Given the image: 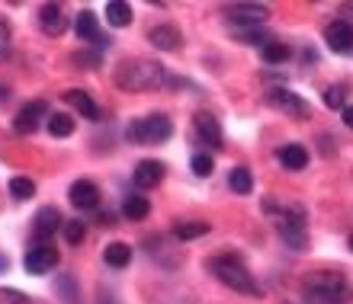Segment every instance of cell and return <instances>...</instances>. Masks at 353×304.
Instances as JSON below:
<instances>
[{"mask_svg":"<svg viewBox=\"0 0 353 304\" xmlns=\"http://www.w3.org/2000/svg\"><path fill=\"white\" fill-rule=\"evenodd\" d=\"M58 282H61V292H65V301L68 304H74V282H71V276H61V279H58Z\"/></svg>","mask_w":353,"mask_h":304,"instance_id":"34","label":"cell"},{"mask_svg":"<svg viewBox=\"0 0 353 304\" xmlns=\"http://www.w3.org/2000/svg\"><path fill=\"white\" fill-rule=\"evenodd\" d=\"M10 195H13V199H32V195H36V183H32L29 176H13V180H10Z\"/></svg>","mask_w":353,"mask_h":304,"instance_id":"26","label":"cell"},{"mask_svg":"<svg viewBox=\"0 0 353 304\" xmlns=\"http://www.w3.org/2000/svg\"><path fill=\"white\" fill-rule=\"evenodd\" d=\"M10 55V23L0 17V61Z\"/></svg>","mask_w":353,"mask_h":304,"instance_id":"32","label":"cell"},{"mask_svg":"<svg viewBox=\"0 0 353 304\" xmlns=\"http://www.w3.org/2000/svg\"><path fill=\"white\" fill-rule=\"evenodd\" d=\"M267 102L273 106V109L292 116V119H305L308 112H312V106H308L299 93L286 90V87H270V90H267Z\"/></svg>","mask_w":353,"mask_h":304,"instance_id":"6","label":"cell"},{"mask_svg":"<svg viewBox=\"0 0 353 304\" xmlns=\"http://www.w3.org/2000/svg\"><path fill=\"white\" fill-rule=\"evenodd\" d=\"M46 125H48V131H52L55 138H68V135L74 131V119H71L68 112H52Z\"/></svg>","mask_w":353,"mask_h":304,"instance_id":"24","label":"cell"},{"mask_svg":"<svg viewBox=\"0 0 353 304\" xmlns=\"http://www.w3.org/2000/svg\"><path fill=\"white\" fill-rule=\"evenodd\" d=\"M103 259H106V266H112V269H125L132 263V247L122 243V240H112V243H106V250H103Z\"/></svg>","mask_w":353,"mask_h":304,"instance_id":"19","label":"cell"},{"mask_svg":"<svg viewBox=\"0 0 353 304\" xmlns=\"http://www.w3.org/2000/svg\"><path fill=\"white\" fill-rule=\"evenodd\" d=\"M174 135V122L164 116V112H154V116H145V119H135L125 129V138L135 141V144H161Z\"/></svg>","mask_w":353,"mask_h":304,"instance_id":"5","label":"cell"},{"mask_svg":"<svg viewBox=\"0 0 353 304\" xmlns=\"http://www.w3.org/2000/svg\"><path fill=\"white\" fill-rule=\"evenodd\" d=\"M23 266H26L29 276H46L52 269L58 266V250L52 243H32L26 250V259H23Z\"/></svg>","mask_w":353,"mask_h":304,"instance_id":"7","label":"cell"},{"mask_svg":"<svg viewBox=\"0 0 353 304\" xmlns=\"http://www.w3.org/2000/svg\"><path fill=\"white\" fill-rule=\"evenodd\" d=\"M106 23L116 26V29L129 26L132 23V7L129 3H122V0H110V3H106Z\"/></svg>","mask_w":353,"mask_h":304,"instance_id":"22","label":"cell"},{"mask_svg":"<svg viewBox=\"0 0 353 304\" xmlns=\"http://www.w3.org/2000/svg\"><path fill=\"white\" fill-rule=\"evenodd\" d=\"M228 186H232L238 195H251V189H254L251 170H248V166H234L232 173H228Z\"/></svg>","mask_w":353,"mask_h":304,"instance_id":"23","label":"cell"},{"mask_svg":"<svg viewBox=\"0 0 353 304\" xmlns=\"http://www.w3.org/2000/svg\"><path fill=\"white\" fill-rule=\"evenodd\" d=\"M48 102L46 100H32V102H26L23 109L17 112V119H13V131L17 135H32V131L42 125V119L48 122Z\"/></svg>","mask_w":353,"mask_h":304,"instance_id":"8","label":"cell"},{"mask_svg":"<svg viewBox=\"0 0 353 304\" xmlns=\"http://www.w3.org/2000/svg\"><path fill=\"white\" fill-rule=\"evenodd\" d=\"M325 106H327V109H341V112H344L347 109V87H337V83H334V87H327V90H325Z\"/></svg>","mask_w":353,"mask_h":304,"instance_id":"28","label":"cell"},{"mask_svg":"<svg viewBox=\"0 0 353 304\" xmlns=\"http://www.w3.org/2000/svg\"><path fill=\"white\" fill-rule=\"evenodd\" d=\"M164 180V164L161 160H139V166L132 170V183L139 189H151Z\"/></svg>","mask_w":353,"mask_h":304,"instance_id":"15","label":"cell"},{"mask_svg":"<svg viewBox=\"0 0 353 304\" xmlns=\"http://www.w3.org/2000/svg\"><path fill=\"white\" fill-rule=\"evenodd\" d=\"M209 272H212L225 288L238 292V295H261V285L254 282L248 266H244L234 253H219V257H212L209 259Z\"/></svg>","mask_w":353,"mask_h":304,"instance_id":"2","label":"cell"},{"mask_svg":"<svg viewBox=\"0 0 353 304\" xmlns=\"http://www.w3.org/2000/svg\"><path fill=\"white\" fill-rule=\"evenodd\" d=\"M228 17H232L234 26H261L263 19L270 17V10L261 7V3H234L228 10Z\"/></svg>","mask_w":353,"mask_h":304,"instance_id":"14","label":"cell"},{"mask_svg":"<svg viewBox=\"0 0 353 304\" xmlns=\"http://www.w3.org/2000/svg\"><path fill=\"white\" fill-rule=\"evenodd\" d=\"M61 228V215H58L55 205H46L39 208L36 218H32V234H36V243H48V237Z\"/></svg>","mask_w":353,"mask_h":304,"instance_id":"11","label":"cell"},{"mask_svg":"<svg viewBox=\"0 0 353 304\" xmlns=\"http://www.w3.org/2000/svg\"><path fill=\"white\" fill-rule=\"evenodd\" d=\"M77 65H90V67H100V52H77L74 55Z\"/></svg>","mask_w":353,"mask_h":304,"instance_id":"33","label":"cell"},{"mask_svg":"<svg viewBox=\"0 0 353 304\" xmlns=\"http://www.w3.org/2000/svg\"><path fill=\"white\" fill-rule=\"evenodd\" d=\"M97 221H100V224H112V215L110 212H106V215H97Z\"/></svg>","mask_w":353,"mask_h":304,"instance_id":"36","label":"cell"},{"mask_svg":"<svg viewBox=\"0 0 353 304\" xmlns=\"http://www.w3.org/2000/svg\"><path fill=\"white\" fill-rule=\"evenodd\" d=\"M203 234H209V224L205 221H183L174 228L176 240H193V237H203Z\"/></svg>","mask_w":353,"mask_h":304,"instance_id":"25","label":"cell"},{"mask_svg":"<svg viewBox=\"0 0 353 304\" xmlns=\"http://www.w3.org/2000/svg\"><path fill=\"white\" fill-rule=\"evenodd\" d=\"M7 96H10V90L7 87H0V100H7Z\"/></svg>","mask_w":353,"mask_h":304,"instance_id":"38","label":"cell"},{"mask_svg":"<svg viewBox=\"0 0 353 304\" xmlns=\"http://www.w3.org/2000/svg\"><path fill=\"white\" fill-rule=\"evenodd\" d=\"M190 166H193L196 176H212L215 170V160L209 154H193V160H190Z\"/></svg>","mask_w":353,"mask_h":304,"instance_id":"30","label":"cell"},{"mask_svg":"<svg viewBox=\"0 0 353 304\" xmlns=\"http://www.w3.org/2000/svg\"><path fill=\"white\" fill-rule=\"evenodd\" d=\"M344 125L353 131V106H347V109H344Z\"/></svg>","mask_w":353,"mask_h":304,"instance_id":"35","label":"cell"},{"mask_svg":"<svg viewBox=\"0 0 353 304\" xmlns=\"http://www.w3.org/2000/svg\"><path fill=\"white\" fill-rule=\"evenodd\" d=\"M7 266H10V259L3 257V253H0V272H7Z\"/></svg>","mask_w":353,"mask_h":304,"instance_id":"37","label":"cell"},{"mask_svg":"<svg viewBox=\"0 0 353 304\" xmlns=\"http://www.w3.org/2000/svg\"><path fill=\"white\" fill-rule=\"evenodd\" d=\"M193 129H196V138L203 141V144L222 148V125H219V119H215L212 112H196Z\"/></svg>","mask_w":353,"mask_h":304,"instance_id":"10","label":"cell"},{"mask_svg":"<svg viewBox=\"0 0 353 304\" xmlns=\"http://www.w3.org/2000/svg\"><path fill=\"white\" fill-rule=\"evenodd\" d=\"M350 250H353V234H350Z\"/></svg>","mask_w":353,"mask_h":304,"instance_id":"39","label":"cell"},{"mask_svg":"<svg viewBox=\"0 0 353 304\" xmlns=\"http://www.w3.org/2000/svg\"><path fill=\"white\" fill-rule=\"evenodd\" d=\"M65 100L74 106L84 119H100V109H97V102L90 100V93H84V90H68L65 93Z\"/></svg>","mask_w":353,"mask_h":304,"instance_id":"21","label":"cell"},{"mask_svg":"<svg viewBox=\"0 0 353 304\" xmlns=\"http://www.w3.org/2000/svg\"><path fill=\"white\" fill-rule=\"evenodd\" d=\"M286 58H289L286 42H270V45H263V61H267V65H283Z\"/></svg>","mask_w":353,"mask_h":304,"instance_id":"27","label":"cell"},{"mask_svg":"<svg viewBox=\"0 0 353 304\" xmlns=\"http://www.w3.org/2000/svg\"><path fill=\"white\" fill-rule=\"evenodd\" d=\"M39 26H42L46 36H61L68 26V17H65V10H61V3H42V10H39Z\"/></svg>","mask_w":353,"mask_h":304,"instance_id":"13","label":"cell"},{"mask_svg":"<svg viewBox=\"0 0 353 304\" xmlns=\"http://www.w3.org/2000/svg\"><path fill=\"white\" fill-rule=\"evenodd\" d=\"M116 83L122 90H158L161 83H168L164 67L151 58H135V61H122L116 67Z\"/></svg>","mask_w":353,"mask_h":304,"instance_id":"3","label":"cell"},{"mask_svg":"<svg viewBox=\"0 0 353 304\" xmlns=\"http://www.w3.org/2000/svg\"><path fill=\"white\" fill-rule=\"evenodd\" d=\"M148 42L158 48V52H176V48H180V42H183V36H180V29H176V26H168V23H164V26L151 29Z\"/></svg>","mask_w":353,"mask_h":304,"instance_id":"16","label":"cell"},{"mask_svg":"<svg viewBox=\"0 0 353 304\" xmlns=\"http://www.w3.org/2000/svg\"><path fill=\"white\" fill-rule=\"evenodd\" d=\"M325 42L337 55H350L353 52V23H347V19H331L325 26Z\"/></svg>","mask_w":353,"mask_h":304,"instance_id":"9","label":"cell"},{"mask_svg":"<svg viewBox=\"0 0 353 304\" xmlns=\"http://www.w3.org/2000/svg\"><path fill=\"white\" fill-rule=\"evenodd\" d=\"M74 29H77V39H81V42H90V45L103 36V32H100V23H97V13H93V10H81V13H77Z\"/></svg>","mask_w":353,"mask_h":304,"instance_id":"18","label":"cell"},{"mask_svg":"<svg viewBox=\"0 0 353 304\" xmlns=\"http://www.w3.org/2000/svg\"><path fill=\"white\" fill-rule=\"evenodd\" d=\"M87 237V224L84 221H65V240L71 247H81V240Z\"/></svg>","mask_w":353,"mask_h":304,"instance_id":"29","label":"cell"},{"mask_svg":"<svg viewBox=\"0 0 353 304\" xmlns=\"http://www.w3.org/2000/svg\"><path fill=\"white\" fill-rule=\"evenodd\" d=\"M276 157L286 170H305V164H308L305 144H296V141H292V144H283V148L276 151Z\"/></svg>","mask_w":353,"mask_h":304,"instance_id":"17","label":"cell"},{"mask_svg":"<svg viewBox=\"0 0 353 304\" xmlns=\"http://www.w3.org/2000/svg\"><path fill=\"white\" fill-rule=\"evenodd\" d=\"M68 199H71V205H74V208L90 212V208H97V205H100V189H97L90 180H77V183H71V189H68Z\"/></svg>","mask_w":353,"mask_h":304,"instance_id":"12","label":"cell"},{"mask_svg":"<svg viewBox=\"0 0 353 304\" xmlns=\"http://www.w3.org/2000/svg\"><path fill=\"white\" fill-rule=\"evenodd\" d=\"M263 208L270 212L276 234L286 240V247L292 250H305L308 243V228H305V212L299 205H276V202H263Z\"/></svg>","mask_w":353,"mask_h":304,"instance_id":"4","label":"cell"},{"mask_svg":"<svg viewBox=\"0 0 353 304\" xmlns=\"http://www.w3.org/2000/svg\"><path fill=\"white\" fill-rule=\"evenodd\" d=\"M0 304H32L19 288H0Z\"/></svg>","mask_w":353,"mask_h":304,"instance_id":"31","label":"cell"},{"mask_svg":"<svg viewBox=\"0 0 353 304\" xmlns=\"http://www.w3.org/2000/svg\"><path fill=\"white\" fill-rule=\"evenodd\" d=\"M148 212H151V202L145 199V195H139V193L125 195V202H122V215H125L129 221H145Z\"/></svg>","mask_w":353,"mask_h":304,"instance_id":"20","label":"cell"},{"mask_svg":"<svg viewBox=\"0 0 353 304\" xmlns=\"http://www.w3.org/2000/svg\"><path fill=\"white\" fill-rule=\"evenodd\" d=\"M353 288L341 272H312L302 282V301L305 304H350Z\"/></svg>","mask_w":353,"mask_h":304,"instance_id":"1","label":"cell"}]
</instances>
